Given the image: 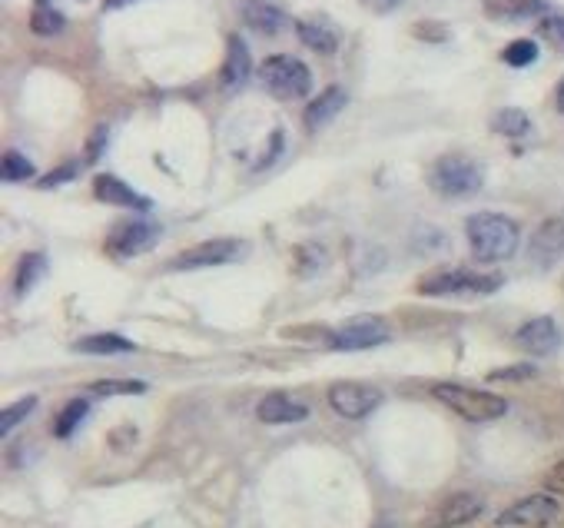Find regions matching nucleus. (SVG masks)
<instances>
[{"instance_id": "f257e3e1", "label": "nucleus", "mask_w": 564, "mask_h": 528, "mask_svg": "<svg viewBox=\"0 0 564 528\" xmlns=\"http://www.w3.org/2000/svg\"><path fill=\"white\" fill-rule=\"evenodd\" d=\"M465 236H468V246H472L475 260L501 263L518 253L521 226L505 213H475L465 220Z\"/></svg>"}, {"instance_id": "f03ea898", "label": "nucleus", "mask_w": 564, "mask_h": 528, "mask_svg": "<svg viewBox=\"0 0 564 528\" xmlns=\"http://www.w3.org/2000/svg\"><path fill=\"white\" fill-rule=\"evenodd\" d=\"M428 186L445 200H468V196L482 193L485 170L465 153H445L428 170Z\"/></svg>"}, {"instance_id": "7ed1b4c3", "label": "nucleus", "mask_w": 564, "mask_h": 528, "mask_svg": "<svg viewBox=\"0 0 564 528\" xmlns=\"http://www.w3.org/2000/svg\"><path fill=\"white\" fill-rule=\"evenodd\" d=\"M432 396L468 422H495L508 412L505 396L488 389L462 386V382H438V386H432Z\"/></svg>"}, {"instance_id": "20e7f679", "label": "nucleus", "mask_w": 564, "mask_h": 528, "mask_svg": "<svg viewBox=\"0 0 564 528\" xmlns=\"http://www.w3.org/2000/svg\"><path fill=\"white\" fill-rule=\"evenodd\" d=\"M501 283H505L501 273H475V269L452 266L425 276L415 289H419V296H488L501 289Z\"/></svg>"}, {"instance_id": "39448f33", "label": "nucleus", "mask_w": 564, "mask_h": 528, "mask_svg": "<svg viewBox=\"0 0 564 528\" xmlns=\"http://www.w3.org/2000/svg\"><path fill=\"white\" fill-rule=\"evenodd\" d=\"M259 80L269 93H276L279 100H299L312 90V70L302 60L289 54L266 57L259 64Z\"/></svg>"}, {"instance_id": "423d86ee", "label": "nucleus", "mask_w": 564, "mask_h": 528, "mask_svg": "<svg viewBox=\"0 0 564 528\" xmlns=\"http://www.w3.org/2000/svg\"><path fill=\"white\" fill-rule=\"evenodd\" d=\"M389 323L382 316H355L349 323L329 333V346L339 352H359V349H375L389 343Z\"/></svg>"}, {"instance_id": "0eeeda50", "label": "nucleus", "mask_w": 564, "mask_h": 528, "mask_svg": "<svg viewBox=\"0 0 564 528\" xmlns=\"http://www.w3.org/2000/svg\"><path fill=\"white\" fill-rule=\"evenodd\" d=\"M249 253L246 240H233V236H219V240H206L200 246H190L183 250L170 269H206V266H226V263H239Z\"/></svg>"}, {"instance_id": "6e6552de", "label": "nucleus", "mask_w": 564, "mask_h": 528, "mask_svg": "<svg viewBox=\"0 0 564 528\" xmlns=\"http://www.w3.org/2000/svg\"><path fill=\"white\" fill-rule=\"evenodd\" d=\"M160 240H163V226H160V223H150V220H123V223L113 226L110 236H107V253L130 260V256L150 253Z\"/></svg>"}, {"instance_id": "1a4fd4ad", "label": "nucleus", "mask_w": 564, "mask_h": 528, "mask_svg": "<svg viewBox=\"0 0 564 528\" xmlns=\"http://www.w3.org/2000/svg\"><path fill=\"white\" fill-rule=\"evenodd\" d=\"M561 515V505L551 492L541 495H528V499L515 502L511 509H505L498 515L501 528H548L555 525Z\"/></svg>"}, {"instance_id": "9d476101", "label": "nucleus", "mask_w": 564, "mask_h": 528, "mask_svg": "<svg viewBox=\"0 0 564 528\" xmlns=\"http://www.w3.org/2000/svg\"><path fill=\"white\" fill-rule=\"evenodd\" d=\"M329 406L342 419H365L382 406V389L369 386V382H336L329 389Z\"/></svg>"}, {"instance_id": "9b49d317", "label": "nucleus", "mask_w": 564, "mask_h": 528, "mask_svg": "<svg viewBox=\"0 0 564 528\" xmlns=\"http://www.w3.org/2000/svg\"><path fill=\"white\" fill-rule=\"evenodd\" d=\"M482 512H485V499H478L475 492H455V495H448L445 502L435 505L425 528H458V525L475 522Z\"/></svg>"}, {"instance_id": "f8f14e48", "label": "nucleus", "mask_w": 564, "mask_h": 528, "mask_svg": "<svg viewBox=\"0 0 564 528\" xmlns=\"http://www.w3.org/2000/svg\"><path fill=\"white\" fill-rule=\"evenodd\" d=\"M561 343H564L561 326L551 316L528 319V323L515 333V346L521 352H528V356H551V352L561 349Z\"/></svg>"}, {"instance_id": "ddd939ff", "label": "nucleus", "mask_w": 564, "mask_h": 528, "mask_svg": "<svg viewBox=\"0 0 564 528\" xmlns=\"http://www.w3.org/2000/svg\"><path fill=\"white\" fill-rule=\"evenodd\" d=\"M564 256V216H551L535 230L528 243V260L538 269H551Z\"/></svg>"}, {"instance_id": "4468645a", "label": "nucleus", "mask_w": 564, "mask_h": 528, "mask_svg": "<svg viewBox=\"0 0 564 528\" xmlns=\"http://www.w3.org/2000/svg\"><path fill=\"white\" fill-rule=\"evenodd\" d=\"M93 196H97L100 203H110V206H127V210H150V196H143L133 190L130 183H123L120 176L113 173H100L97 180H93Z\"/></svg>"}, {"instance_id": "2eb2a0df", "label": "nucleus", "mask_w": 564, "mask_h": 528, "mask_svg": "<svg viewBox=\"0 0 564 528\" xmlns=\"http://www.w3.org/2000/svg\"><path fill=\"white\" fill-rule=\"evenodd\" d=\"M256 416H259V422H266V426H292V422L309 419V406L286 396V392H269V396L256 406Z\"/></svg>"}, {"instance_id": "dca6fc26", "label": "nucleus", "mask_w": 564, "mask_h": 528, "mask_svg": "<svg viewBox=\"0 0 564 528\" xmlns=\"http://www.w3.org/2000/svg\"><path fill=\"white\" fill-rule=\"evenodd\" d=\"M253 74V57H249V47L243 44V37L239 34H229L226 37V60H223V70H219V84L223 90H239Z\"/></svg>"}, {"instance_id": "f3484780", "label": "nucleus", "mask_w": 564, "mask_h": 528, "mask_svg": "<svg viewBox=\"0 0 564 528\" xmlns=\"http://www.w3.org/2000/svg\"><path fill=\"white\" fill-rule=\"evenodd\" d=\"M239 17H243L249 30H256L263 37H276L289 24L286 14L276 4H269V0H239Z\"/></svg>"}, {"instance_id": "a211bd4d", "label": "nucleus", "mask_w": 564, "mask_h": 528, "mask_svg": "<svg viewBox=\"0 0 564 528\" xmlns=\"http://www.w3.org/2000/svg\"><path fill=\"white\" fill-rule=\"evenodd\" d=\"M346 103H349V93L342 87L322 90L319 97L306 107V117H302V120H306V130H322L326 123H332L342 110H346Z\"/></svg>"}, {"instance_id": "6ab92c4d", "label": "nucleus", "mask_w": 564, "mask_h": 528, "mask_svg": "<svg viewBox=\"0 0 564 528\" xmlns=\"http://www.w3.org/2000/svg\"><path fill=\"white\" fill-rule=\"evenodd\" d=\"M296 34L299 40L306 44L309 50H316V54H336L339 50V34H336V27L326 24V20H316V17H309V20H296Z\"/></svg>"}, {"instance_id": "aec40b11", "label": "nucleus", "mask_w": 564, "mask_h": 528, "mask_svg": "<svg viewBox=\"0 0 564 528\" xmlns=\"http://www.w3.org/2000/svg\"><path fill=\"white\" fill-rule=\"evenodd\" d=\"M485 14L492 20H541L548 14V0H485Z\"/></svg>"}, {"instance_id": "412c9836", "label": "nucleus", "mask_w": 564, "mask_h": 528, "mask_svg": "<svg viewBox=\"0 0 564 528\" xmlns=\"http://www.w3.org/2000/svg\"><path fill=\"white\" fill-rule=\"evenodd\" d=\"M47 276V256L44 253H27L24 260L17 263V273H14V296L24 299L30 296L34 289L40 286V279Z\"/></svg>"}, {"instance_id": "4be33fe9", "label": "nucleus", "mask_w": 564, "mask_h": 528, "mask_svg": "<svg viewBox=\"0 0 564 528\" xmlns=\"http://www.w3.org/2000/svg\"><path fill=\"white\" fill-rule=\"evenodd\" d=\"M77 352H90V356H117V352H137V343H130L120 333H93L73 343Z\"/></svg>"}, {"instance_id": "5701e85b", "label": "nucleus", "mask_w": 564, "mask_h": 528, "mask_svg": "<svg viewBox=\"0 0 564 528\" xmlns=\"http://www.w3.org/2000/svg\"><path fill=\"white\" fill-rule=\"evenodd\" d=\"M90 416V402L87 399H70L64 409L57 412L54 419V436L57 439H70L73 432H77L83 426V419Z\"/></svg>"}, {"instance_id": "b1692460", "label": "nucleus", "mask_w": 564, "mask_h": 528, "mask_svg": "<svg viewBox=\"0 0 564 528\" xmlns=\"http://www.w3.org/2000/svg\"><path fill=\"white\" fill-rule=\"evenodd\" d=\"M492 130L501 133V137H525V133L531 130V120H528L525 110L505 107V110H498L492 117Z\"/></svg>"}, {"instance_id": "393cba45", "label": "nucleus", "mask_w": 564, "mask_h": 528, "mask_svg": "<svg viewBox=\"0 0 564 528\" xmlns=\"http://www.w3.org/2000/svg\"><path fill=\"white\" fill-rule=\"evenodd\" d=\"M64 14H60L57 7H50L47 0H37V10H34V17H30V30L40 37H57L60 30H64Z\"/></svg>"}, {"instance_id": "a878e982", "label": "nucleus", "mask_w": 564, "mask_h": 528, "mask_svg": "<svg viewBox=\"0 0 564 528\" xmlns=\"http://www.w3.org/2000/svg\"><path fill=\"white\" fill-rule=\"evenodd\" d=\"M93 396H143L146 382L140 379H100L90 386Z\"/></svg>"}, {"instance_id": "bb28decb", "label": "nucleus", "mask_w": 564, "mask_h": 528, "mask_svg": "<svg viewBox=\"0 0 564 528\" xmlns=\"http://www.w3.org/2000/svg\"><path fill=\"white\" fill-rule=\"evenodd\" d=\"M501 60L508 67H531L538 60V44L535 40H511V44L501 50Z\"/></svg>"}, {"instance_id": "cd10ccee", "label": "nucleus", "mask_w": 564, "mask_h": 528, "mask_svg": "<svg viewBox=\"0 0 564 528\" xmlns=\"http://www.w3.org/2000/svg\"><path fill=\"white\" fill-rule=\"evenodd\" d=\"M34 409H37V396H24V399H17L14 406H7V409H4V416H0V436L14 432V429L20 426V422H24Z\"/></svg>"}, {"instance_id": "c85d7f7f", "label": "nucleus", "mask_w": 564, "mask_h": 528, "mask_svg": "<svg viewBox=\"0 0 564 528\" xmlns=\"http://www.w3.org/2000/svg\"><path fill=\"white\" fill-rule=\"evenodd\" d=\"M4 180L7 183H20V180H30V176H34L37 170H34V163H30L24 153H17V150H7L4 153Z\"/></svg>"}, {"instance_id": "c756f323", "label": "nucleus", "mask_w": 564, "mask_h": 528, "mask_svg": "<svg viewBox=\"0 0 564 528\" xmlns=\"http://www.w3.org/2000/svg\"><path fill=\"white\" fill-rule=\"evenodd\" d=\"M322 263H326V250H322V246L306 243V246H299V250H296V273L299 276H312Z\"/></svg>"}, {"instance_id": "7c9ffc66", "label": "nucleus", "mask_w": 564, "mask_h": 528, "mask_svg": "<svg viewBox=\"0 0 564 528\" xmlns=\"http://www.w3.org/2000/svg\"><path fill=\"white\" fill-rule=\"evenodd\" d=\"M538 37H545L551 47L564 50V14H545L538 20Z\"/></svg>"}, {"instance_id": "2f4dec72", "label": "nucleus", "mask_w": 564, "mask_h": 528, "mask_svg": "<svg viewBox=\"0 0 564 528\" xmlns=\"http://www.w3.org/2000/svg\"><path fill=\"white\" fill-rule=\"evenodd\" d=\"M538 369L531 366V362H518V366H505V369H495L488 372V379L492 382H525V379H535Z\"/></svg>"}, {"instance_id": "473e14b6", "label": "nucleus", "mask_w": 564, "mask_h": 528, "mask_svg": "<svg viewBox=\"0 0 564 528\" xmlns=\"http://www.w3.org/2000/svg\"><path fill=\"white\" fill-rule=\"evenodd\" d=\"M77 163H67V167H60V170H54V173H47L44 180H40V186H44V190H50V186H60V183H67V180H73V176H77Z\"/></svg>"}, {"instance_id": "72a5a7b5", "label": "nucleus", "mask_w": 564, "mask_h": 528, "mask_svg": "<svg viewBox=\"0 0 564 528\" xmlns=\"http://www.w3.org/2000/svg\"><path fill=\"white\" fill-rule=\"evenodd\" d=\"M545 489H548L551 495H564V459L545 475Z\"/></svg>"}, {"instance_id": "f704fd0d", "label": "nucleus", "mask_w": 564, "mask_h": 528, "mask_svg": "<svg viewBox=\"0 0 564 528\" xmlns=\"http://www.w3.org/2000/svg\"><path fill=\"white\" fill-rule=\"evenodd\" d=\"M103 143H107V127H100L97 133H93L90 150H87V160H83V163H97V160H100V153H103Z\"/></svg>"}, {"instance_id": "c9c22d12", "label": "nucleus", "mask_w": 564, "mask_h": 528, "mask_svg": "<svg viewBox=\"0 0 564 528\" xmlns=\"http://www.w3.org/2000/svg\"><path fill=\"white\" fill-rule=\"evenodd\" d=\"M362 4L375 10V14H392L395 7H402V0H362Z\"/></svg>"}, {"instance_id": "e433bc0d", "label": "nucleus", "mask_w": 564, "mask_h": 528, "mask_svg": "<svg viewBox=\"0 0 564 528\" xmlns=\"http://www.w3.org/2000/svg\"><path fill=\"white\" fill-rule=\"evenodd\" d=\"M415 34H419V37H435V40H445V30H435V27H415Z\"/></svg>"}, {"instance_id": "4c0bfd02", "label": "nucleus", "mask_w": 564, "mask_h": 528, "mask_svg": "<svg viewBox=\"0 0 564 528\" xmlns=\"http://www.w3.org/2000/svg\"><path fill=\"white\" fill-rule=\"evenodd\" d=\"M555 100H558V110L564 113V80L558 84V90H555Z\"/></svg>"}, {"instance_id": "58836bf2", "label": "nucleus", "mask_w": 564, "mask_h": 528, "mask_svg": "<svg viewBox=\"0 0 564 528\" xmlns=\"http://www.w3.org/2000/svg\"><path fill=\"white\" fill-rule=\"evenodd\" d=\"M127 4H133V0H107L103 7H107V10H117V7H127Z\"/></svg>"}, {"instance_id": "ea45409f", "label": "nucleus", "mask_w": 564, "mask_h": 528, "mask_svg": "<svg viewBox=\"0 0 564 528\" xmlns=\"http://www.w3.org/2000/svg\"><path fill=\"white\" fill-rule=\"evenodd\" d=\"M385 528H389V525H385Z\"/></svg>"}]
</instances>
